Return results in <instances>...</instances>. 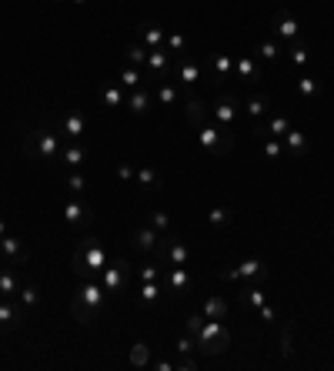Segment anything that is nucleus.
I'll return each mask as SVG.
<instances>
[{
    "label": "nucleus",
    "mask_w": 334,
    "mask_h": 371,
    "mask_svg": "<svg viewBox=\"0 0 334 371\" xmlns=\"http://www.w3.org/2000/svg\"><path fill=\"white\" fill-rule=\"evenodd\" d=\"M110 294L104 291V284L94 278V281H84L80 284V291L74 294V301H71V314H74L77 325H94L101 314H104V305Z\"/></svg>",
    "instance_id": "1"
},
{
    "label": "nucleus",
    "mask_w": 334,
    "mask_h": 371,
    "mask_svg": "<svg viewBox=\"0 0 334 371\" xmlns=\"http://www.w3.org/2000/svg\"><path fill=\"white\" fill-rule=\"evenodd\" d=\"M110 261V254H107V247L97 241V238H87V241H80L74 251V275L80 281H94L101 278V271L107 268Z\"/></svg>",
    "instance_id": "2"
},
{
    "label": "nucleus",
    "mask_w": 334,
    "mask_h": 371,
    "mask_svg": "<svg viewBox=\"0 0 334 371\" xmlns=\"http://www.w3.org/2000/svg\"><path fill=\"white\" fill-rule=\"evenodd\" d=\"M20 151H24V157L57 161V154H61V134H57V131H50V127H34L31 134H24Z\"/></svg>",
    "instance_id": "3"
},
{
    "label": "nucleus",
    "mask_w": 334,
    "mask_h": 371,
    "mask_svg": "<svg viewBox=\"0 0 334 371\" xmlns=\"http://www.w3.org/2000/svg\"><path fill=\"white\" fill-rule=\"evenodd\" d=\"M194 341H198V351H204V355H224L231 348V331L221 325V321L204 318L198 328V335H194Z\"/></svg>",
    "instance_id": "4"
},
{
    "label": "nucleus",
    "mask_w": 334,
    "mask_h": 371,
    "mask_svg": "<svg viewBox=\"0 0 334 371\" xmlns=\"http://www.w3.org/2000/svg\"><path fill=\"white\" fill-rule=\"evenodd\" d=\"M198 144L211 157H224V154H231V147H234V131H231V127H221V124H201Z\"/></svg>",
    "instance_id": "5"
},
{
    "label": "nucleus",
    "mask_w": 334,
    "mask_h": 371,
    "mask_svg": "<svg viewBox=\"0 0 334 371\" xmlns=\"http://www.w3.org/2000/svg\"><path fill=\"white\" fill-rule=\"evenodd\" d=\"M131 278H134V268L124 261V258H110V261H107V268L101 271V278H97V281L104 284V291H107V294H114V298H117V294L127 291Z\"/></svg>",
    "instance_id": "6"
},
{
    "label": "nucleus",
    "mask_w": 334,
    "mask_h": 371,
    "mask_svg": "<svg viewBox=\"0 0 334 371\" xmlns=\"http://www.w3.org/2000/svg\"><path fill=\"white\" fill-rule=\"evenodd\" d=\"M154 254H157V261L164 264V268L191 261V247L184 245L181 238H174V234H161V238H157V245H154Z\"/></svg>",
    "instance_id": "7"
},
{
    "label": "nucleus",
    "mask_w": 334,
    "mask_h": 371,
    "mask_svg": "<svg viewBox=\"0 0 334 371\" xmlns=\"http://www.w3.org/2000/svg\"><path fill=\"white\" fill-rule=\"evenodd\" d=\"M174 71V57L167 54L164 47H157V50H147V61H144V80H167V74Z\"/></svg>",
    "instance_id": "8"
},
{
    "label": "nucleus",
    "mask_w": 334,
    "mask_h": 371,
    "mask_svg": "<svg viewBox=\"0 0 334 371\" xmlns=\"http://www.w3.org/2000/svg\"><path fill=\"white\" fill-rule=\"evenodd\" d=\"M238 110H241V101L234 97V94H217V101L211 104V117L221 127H238Z\"/></svg>",
    "instance_id": "9"
},
{
    "label": "nucleus",
    "mask_w": 334,
    "mask_h": 371,
    "mask_svg": "<svg viewBox=\"0 0 334 371\" xmlns=\"http://www.w3.org/2000/svg\"><path fill=\"white\" fill-rule=\"evenodd\" d=\"M271 31H274V37H281V41L291 47L301 41V20L291 14V10H277V14L271 17Z\"/></svg>",
    "instance_id": "10"
},
{
    "label": "nucleus",
    "mask_w": 334,
    "mask_h": 371,
    "mask_svg": "<svg viewBox=\"0 0 334 371\" xmlns=\"http://www.w3.org/2000/svg\"><path fill=\"white\" fill-rule=\"evenodd\" d=\"M61 214H64V221H67L71 228H80V231L94 224V211H91V204L84 201V198H67L64 208H61Z\"/></svg>",
    "instance_id": "11"
},
{
    "label": "nucleus",
    "mask_w": 334,
    "mask_h": 371,
    "mask_svg": "<svg viewBox=\"0 0 334 371\" xmlns=\"http://www.w3.org/2000/svg\"><path fill=\"white\" fill-rule=\"evenodd\" d=\"M57 134L67 140H80L87 134V114L84 110H64L57 121Z\"/></svg>",
    "instance_id": "12"
},
{
    "label": "nucleus",
    "mask_w": 334,
    "mask_h": 371,
    "mask_svg": "<svg viewBox=\"0 0 334 371\" xmlns=\"http://www.w3.org/2000/svg\"><path fill=\"white\" fill-rule=\"evenodd\" d=\"M27 321V311L17 298H0V331H17Z\"/></svg>",
    "instance_id": "13"
},
{
    "label": "nucleus",
    "mask_w": 334,
    "mask_h": 371,
    "mask_svg": "<svg viewBox=\"0 0 334 371\" xmlns=\"http://www.w3.org/2000/svg\"><path fill=\"white\" fill-rule=\"evenodd\" d=\"M234 80H244V84H251V87L264 80V67H261V61L254 54H241V57L234 61Z\"/></svg>",
    "instance_id": "14"
},
{
    "label": "nucleus",
    "mask_w": 334,
    "mask_h": 371,
    "mask_svg": "<svg viewBox=\"0 0 334 371\" xmlns=\"http://www.w3.org/2000/svg\"><path fill=\"white\" fill-rule=\"evenodd\" d=\"M268 275V268L261 258H244L238 268H228V271H221V281H251V278H264Z\"/></svg>",
    "instance_id": "15"
},
{
    "label": "nucleus",
    "mask_w": 334,
    "mask_h": 371,
    "mask_svg": "<svg viewBox=\"0 0 334 371\" xmlns=\"http://www.w3.org/2000/svg\"><path fill=\"white\" fill-rule=\"evenodd\" d=\"M164 284H167V294H184V291H191L194 278H191L187 264H170L164 271Z\"/></svg>",
    "instance_id": "16"
},
{
    "label": "nucleus",
    "mask_w": 334,
    "mask_h": 371,
    "mask_svg": "<svg viewBox=\"0 0 334 371\" xmlns=\"http://www.w3.org/2000/svg\"><path fill=\"white\" fill-rule=\"evenodd\" d=\"M137 34H140V44L147 47V50L164 47V41H167V27L154 24V20H140V24H137Z\"/></svg>",
    "instance_id": "17"
},
{
    "label": "nucleus",
    "mask_w": 334,
    "mask_h": 371,
    "mask_svg": "<svg viewBox=\"0 0 334 371\" xmlns=\"http://www.w3.org/2000/svg\"><path fill=\"white\" fill-rule=\"evenodd\" d=\"M0 258H3L7 264H24V261H27L24 241L14 238V234H3V238H0Z\"/></svg>",
    "instance_id": "18"
},
{
    "label": "nucleus",
    "mask_w": 334,
    "mask_h": 371,
    "mask_svg": "<svg viewBox=\"0 0 334 371\" xmlns=\"http://www.w3.org/2000/svg\"><path fill=\"white\" fill-rule=\"evenodd\" d=\"M174 78H177V84H181V87H194V84L201 80V67L191 61L187 54H181V57H177V64H174Z\"/></svg>",
    "instance_id": "19"
},
{
    "label": "nucleus",
    "mask_w": 334,
    "mask_h": 371,
    "mask_svg": "<svg viewBox=\"0 0 334 371\" xmlns=\"http://www.w3.org/2000/svg\"><path fill=\"white\" fill-rule=\"evenodd\" d=\"M288 131H291V117H288V114H274V110L264 117V124L258 127L261 138H284Z\"/></svg>",
    "instance_id": "20"
},
{
    "label": "nucleus",
    "mask_w": 334,
    "mask_h": 371,
    "mask_svg": "<svg viewBox=\"0 0 334 371\" xmlns=\"http://www.w3.org/2000/svg\"><path fill=\"white\" fill-rule=\"evenodd\" d=\"M184 117H187V124L191 127H201V124H208V117H211V108L201 101V97H184Z\"/></svg>",
    "instance_id": "21"
},
{
    "label": "nucleus",
    "mask_w": 334,
    "mask_h": 371,
    "mask_svg": "<svg viewBox=\"0 0 334 371\" xmlns=\"http://www.w3.org/2000/svg\"><path fill=\"white\" fill-rule=\"evenodd\" d=\"M167 284L164 281H140V288H137V301H140V308H154L161 298H164Z\"/></svg>",
    "instance_id": "22"
},
{
    "label": "nucleus",
    "mask_w": 334,
    "mask_h": 371,
    "mask_svg": "<svg viewBox=\"0 0 334 371\" xmlns=\"http://www.w3.org/2000/svg\"><path fill=\"white\" fill-rule=\"evenodd\" d=\"M57 161L61 164H67V168H80L84 161H87V147L80 144V140H71V144H61V154H57Z\"/></svg>",
    "instance_id": "23"
},
{
    "label": "nucleus",
    "mask_w": 334,
    "mask_h": 371,
    "mask_svg": "<svg viewBox=\"0 0 334 371\" xmlns=\"http://www.w3.org/2000/svg\"><path fill=\"white\" fill-rule=\"evenodd\" d=\"M281 144H284L288 157H304V154H307V134H304V131H298V127H291L288 134L281 138Z\"/></svg>",
    "instance_id": "24"
},
{
    "label": "nucleus",
    "mask_w": 334,
    "mask_h": 371,
    "mask_svg": "<svg viewBox=\"0 0 334 371\" xmlns=\"http://www.w3.org/2000/svg\"><path fill=\"white\" fill-rule=\"evenodd\" d=\"M241 110H247V117H268L271 114V97L268 94H247V101H244V108Z\"/></svg>",
    "instance_id": "25"
},
{
    "label": "nucleus",
    "mask_w": 334,
    "mask_h": 371,
    "mask_svg": "<svg viewBox=\"0 0 334 371\" xmlns=\"http://www.w3.org/2000/svg\"><path fill=\"white\" fill-rule=\"evenodd\" d=\"M124 108L131 110V114H147L151 110V91L140 84V87H134V91H127V104Z\"/></svg>",
    "instance_id": "26"
},
{
    "label": "nucleus",
    "mask_w": 334,
    "mask_h": 371,
    "mask_svg": "<svg viewBox=\"0 0 334 371\" xmlns=\"http://www.w3.org/2000/svg\"><path fill=\"white\" fill-rule=\"evenodd\" d=\"M20 291V275H17L14 264H7V268H0V298H17Z\"/></svg>",
    "instance_id": "27"
},
{
    "label": "nucleus",
    "mask_w": 334,
    "mask_h": 371,
    "mask_svg": "<svg viewBox=\"0 0 334 371\" xmlns=\"http://www.w3.org/2000/svg\"><path fill=\"white\" fill-rule=\"evenodd\" d=\"M101 101H104V108H124L127 104V87H121L117 80H110L101 87Z\"/></svg>",
    "instance_id": "28"
},
{
    "label": "nucleus",
    "mask_w": 334,
    "mask_h": 371,
    "mask_svg": "<svg viewBox=\"0 0 334 371\" xmlns=\"http://www.w3.org/2000/svg\"><path fill=\"white\" fill-rule=\"evenodd\" d=\"M154 87H157L154 94H157V101H161L164 108H174V104L181 101V84H177V80H157Z\"/></svg>",
    "instance_id": "29"
},
{
    "label": "nucleus",
    "mask_w": 334,
    "mask_h": 371,
    "mask_svg": "<svg viewBox=\"0 0 334 371\" xmlns=\"http://www.w3.org/2000/svg\"><path fill=\"white\" fill-rule=\"evenodd\" d=\"M281 54H284V50H281V44H277V41H271V37H264V41H258V44H254V57H258V61L274 64V61H281Z\"/></svg>",
    "instance_id": "30"
},
{
    "label": "nucleus",
    "mask_w": 334,
    "mask_h": 371,
    "mask_svg": "<svg viewBox=\"0 0 334 371\" xmlns=\"http://www.w3.org/2000/svg\"><path fill=\"white\" fill-rule=\"evenodd\" d=\"M157 238H161V234L154 231L151 224H144V228H137V231L131 234V245H134L137 251H154V245H157Z\"/></svg>",
    "instance_id": "31"
},
{
    "label": "nucleus",
    "mask_w": 334,
    "mask_h": 371,
    "mask_svg": "<svg viewBox=\"0 0 334 371\" xmlns=\"http://www.w3.org/2000/svg\"><path fill=\"white\" fill-rule=\"evenodd\" d=\"M114 80H117L121 87H127V91H134V87H140V84H144V71H140V67H131V64H124Z\"/></svg>",
    "instance_id": "32"
},
{
    "label": "nucleus",
    "mask_w": 334,
    "mask_h": 371,
    "mask_svg": "<svg viewBox=\"0 0 334 371\" xmlns=\"http://www.w3.org/2000/svg\"><path fill=\"white\" fill-rule=\"evenodd\" d=\"M204 318H211V321H224V318H228V301H224L221 294H211V298L204 301Z\"/></svg>",
    "instance_id": "33"
},
{
    "label": "nucleus",
    "mask_w": 334,
    "mask_h": 371,
    "mask_svg": "<svg viewBox=\"0 0 334 371\" xmlns=\"http://www.w3.org/2000/svg\"><path fill=\"white\" fill-rule=\"evenodd\" d=\"M134 181L140 191H157V187H161V170L157 168H137Z\"/></svg>",
    "instance_id": "34"
},
{
    "label": "nucleus",
    "mask_w": 334,
    "mask_h": 371,
    "mask_svg": "<svg viewBox=\"0 0 334 371\" xmlns=\"http://www.w3.org/2000/svg\"><path fill=\"white\" fill-rule=\"evenodd\" d=\"M211 67H214V74H217V80H231V78H234V57H231V54H214Z\"/></svg>",
    "instance_id": "35"
},
{
    "label": "nucleus",
    "mask_w": 334,
    "mask_h": 371,
    "mask_svg": "<svg viewBox=\"0 0 334 371\" xmlns=\"http://www.w3.org/2000/svg\"><path fill=\"white\" fill-rule=\"evenodd\" d=\"M144 61H147V47L140 44V41L124 47V64H131V67H140V71H144Z\"/></svg>",
    "instance_id": "36"
},
{
    "label": "nucleus",
    "mask_w": 334,
    "mask_h": 371,
    "mask_svg": "<svg viewBox=\"0 0 334 371\" xmlns=\"http://www.w3.org/2000/svg\"><path fill=\"white\" fill-rule=\"evenodd\" d=\"M164 50L170 54V57H181V54H187V37H184L181 31H167Z\"/></svg>",
    "instance_id": "37"
},
{
    "label": "nucleus",
    "mask_w": 334,
    "mask_h": 371,
    "mask_svg": "<svg viewBox=\"0 0 334 371\" xmlns=\"http://www.w3.org/2000/svg\"><path fill=\"white\" fill-rule=\"evenodd\" d=\"M64 187L71 191V198H84V191H87V174H80V170H74V174H67V181H64Z\"/></svg>",
    "instance_id": "38"
},
{
    "label": "nucleus",
    "mask_w": 334,
    "mask_h": 371,
    "mask_svg": "<svg viewBox=\"0 0 334 371\" xmlns=\"http://www.w3.org/2000/svg\"><path fill=\"white\" fill-rule=\"evenodd\" d=\"M261 140H264V157H268V161H284V157H288L281 138H261Z\"/></svg>",
    "instance_id": "39"
},
{
    "label": "nucleus",
    "mask_w": 334,
    "mask_h": 371,
    "mask_svg": "<svg viewBox=\"0 0 334 371\" xmlns=\"http://www.w3.org/2000/svg\"><path fill=\"white\" fill-rule=\"evenodd\" d=\"M298 94H301L304 101H318V78H307V74H301V80H298Z\"/></svg>",
    "instance_id": "40"
},
{
    "label": "nucleus",
    "mask_w": 334,
    "mask_h": 371,
    "mask_svg": "<svg viewBox=\"0 0 334 371\" xmlns=\"http://www.w3.org/2000/svg\"><path fill=\"white\" fill-rule=\"evenodd\" d=\"M288 61L294 64V67H304V64L311 61V54H307L304 41H298V44H291V47H288Z\"/></svg>",
    "instance_id": "41"
},
{
    "label": "nucleus",
    "mask_w": 334,
    "mask_h": 371,
    "mask_svg": "<svg viewBox=\"0 0 334 371\" xmlns=\"http://www.w3.org/2000/svg\"><path fill=\"white\" fill-rule=\"evenodd\" d=\"M147 224H151L157 234H167L170 231V214H167V211H151V214H147Z\"/></svg>",
    "instance_id": "42"
},
{
    "label": "nucleus",
    "mask_w": 334,
    "mask_h": 371,
    "mask_svg": "<svg viewBox=\"0 0 334 371\" xmlns=\"http://www.w3.org/2000/svg\"><path fill=\"white\" fill-rule=\"evenodd\" d=\"M208 224H211L214 231H217V228H228V224H231V211H228V208H211V211H208Z\"/></svg>",
    "instance_id": "43"
},
{
    "label": "nucleus",
    "mask_w": 334,
    "mask_h": 371,
    "mask_svg": "<svg viewBox=\"0 0 334 371\" xmlns=\"http://www.w3.org/2000/svg\"><path fill=\"white\" fill-rule=\"evenodd\" d=\"M164 264L157 261V264H144V268H140V271H137V278L140 281H164Z\"/></svg>",
    "instance_id": "44"
},
{
    "label": "nucleus",
    "mask_w": 334,
    "mask_h": 371,
    "mask_svg": "<svg viewBox=\"0 0 334 371\" xmlns=\"http://www.w3.org/2000/svg\"><path fill=\"white\" fill-rule=\"evenodd\" d=\"M17 301H20L24 308H34V305L41 301V291H37L34 284H20V291H17Z\"/></svg>",
    "instance_id": "45"
},
{
    "label": "nucleus",
    "mask_w": 334,
    "mask_h": 371,
    "mask_svg": "<svg viewBox=\"0 0 334 371\" xmlns=\"http://www.w3.org/2000/svg\"><path fill=\"white\" fill-rule=\"evenodd\" d=\"M131 365H134V368L151 365V348H147V344H134V348H131Z\"/></svg>",
    "instance_id": "46"
},
{
    "label": "nucleus",
    "mask_w": 334,
    "mask_h": 371,
    "mask_svg": "<svg viewBox=\"0 0 334 371\" xmlns=\"http://www.w3.org/2000/svg\"><path fill=\"white\" fill-rule=\"evenodd\" d=\"M264 298H268V294L261 291V288H251V291L241 294V301L247 305V308H261V305H264Z\"/></svg>",
    "instance_id": "47"
},
{
    "label": "nucleus",
    "mask_w": 334,
    "mask_h": 371,
    "mask_svg": "<svg viewBox=\"0 0 334 371\" xmlns=\"http://www.w3.org/2000/svg\"><path fill=\"white\" fill-rule=\"evenodd\" d=\"M291 328H294V325L288 321V325H284V331H281V355H284V358H291V355H294V341H291Z\"/></svg>",
    "instance_id": "48"
},
{
    "label": "nucleus",
    "mask_w": 334,
    "mask_h": 371,
    "mask_svg": "<svg viewBox=\"0 0 334 371\" xmlns=\"http://www.w3.org/2000/svg\"><path fill=\"white\" fill-rule=\"evenodd\" d=\"M194 348H198V341L184 331L181 338H177V355H194Z\"/></svg>",
    "instance_id": "49"
},
{
    "label": "nucleus",
    "mask_w": 334,
    "mask_h": 371,
    "mask_svg": "<svg viewBox=\"0 0 334 371\" xmlns=\"http://www.w3.org/2000/svg\"><path fill=\"white\" fill-rule=\"evenodd\" d=\"M174 368H181V371H194V368H198V361H194L191 355H181L177 361H174Z\"/></svg>",
    "instance_id": "50"
},
{
    "label": "nucleus",
    "mask_w": 334,
    "mask_h": 371,
    "mask_svg": "<svg viewBox=\"0 0 334 371\" xmlns=\"http://www.w3.org/2000/svg\"><path fill=\"white\" fill-rule=\"evenodd\" d=\"M134 174L137 170L131 168V164H121V168H117V177H121V181H134Z\"/></svg>",
    "instance_id": "51"
},
{
    "label": "nucleus",
    "mask_w": 334,
    "mask_h": 371,
    "mask_svg": "<svg viewBox=\"0 0 334 371\" xmlns=\"http://www.w3.org/2000/svg\"><path fill=\"white\" fill-rule=\"evenodd\" d=\"M261 318H264V321H274V318H277V314H274V308H268V305H261Z\"/></svg>",
    "instance_id": "52"
},
{
    "label": "nucleus",
    "mask_w": 334,
    "mask_h": 371,
    "mask_svg": "<svg viewBox=\"0 0 334 371\" xmlns=\"http://www.w3.org/2000/svg\"><path fill=\"white\" fill-rule=\"evenodd\" d=\"M154 368H157V371H170V368H174V365H170L167 358H161V361H154Z\"/></svg>",
    "instance_id": "53"
},
{
    "label": "nucleus",
    "mask_w": 334,
    "mask_h": 371,
    "mask_svg": "<svg viewBox=\"0 0 334 371\" xmlns=\"http://www.w3.org/2000/svg\"><path fill=\"white\" fill-rule=\"evenodd\" d=\"M3 234H7V221L0 217V238H3Z\"/></svg>",
    "instance_id": "54"
},
{
    "label": "nucleus",
    "mask_w": 334,
    "mask_h": 371,
    "mask_svg": "<svg viewBox=\"0 0 334 371\" xmlns=\"http://www.w3.org/2000/svg\"><path fill=\"white\" fill-rule=\"evenodd\" d=\"M71 3H77V7H84V3H87V0H71Z\"/></svg>",
    "instance_id": "55"
},
{
    "label": "nucleus",
    "mask_w": 334,
    "mask_h": 371,
    "mask_svg": "<svg viewBox=\"0 0 334 371\" xmlns=\"http://www.w3.org/2000/svg\"><path fill=\"white\" fill-rule=\"evenodd\" d=\"M50 3H64V0H50Z\"/></svg>",
    "instance_id": "56"
}]
</instances>
